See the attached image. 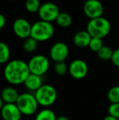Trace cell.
Here are the masks:
<instances>
[{
    "label": "cell",
    "instance_id": "cell-1",
    "mask_svg": "<svg viewBox=\"0 0 119 120\" xmlns=\"http://www.w3.org/2000/svg\"><path fill=\"white\" fill-rule=\"evenodd\" d=\"M29 74L30 71L28 63L18 59L7 62L3 70L5 79L11 85L24 84Z\"/></svg>",
    "mask_w": 119,
    "mask_h": 120
},
{
    "label": "cell",
    "instance_id": "cell-2",
    "mask_svg": "<svg viewBox=\"0 0 119 120\" xmlns=\"http://www.w3.org/2000/svg\"><path fill=\"white\" fill-rule=\"evenodd\" d=\"M87 30L92 38L102 39L109 34L111 30V25L108 20L101 16L90 20L87 26Z\"/></svg>",
    "mask_w": 119,
    "mask_h": 120
},
{
    "label": "cell",
    "instance_id": "cell-3",
    "mask_svg": "<svg viewBox=\"0 0 119 120\" xmlns=\"http://www.w3.org/2000/svg\"><path fill=\"white\" fill-rule=\"evenodd\" d=\"M54 32V26L51 23L40 20L32 25L30 37L38 42H45L52 38Z\"/></svg>",
    "mask_w": 119,
    "mask_h": 120
},
{
    "label": "cell",
    "instance_id": "cell-4",
    "mask_svg": "<svg viewBox=\"0 0 119 120\" xmlns=\"http://www.w3.org/2000/svg\"><path fill=\"white\" fill-rule=\"evenodd\" d=\"M16 104L21 110L22 115L25 116L34 114L39 106L34 94L30 92H25L21 94Z\"/></svg>",
    "mask_w": 119,
    "mask_h": 120
},
{
    "label": "cell",
    "instance_id": "cell-5",
    "mask_svg": "<svg viewBox=\"0 0 119 120\" xmlns=\"http://www.w3.org/2000/svg\"><path fill=\"white\" fill-rule=\"evenodd\" d=\"M33 94L38 105L46 108L52 105L57 99V92L56 88L50 84H43Z\"/></svg>",
    "mask_w": 119,
    "mask_h": 120
},
{
    "label": "cell",
    "instance_id": "cell-6",
    "mask_svg": "<svg viewBox=\"0 0 119 120\" xmlns=\"http://www.w3.org/2000/svg\"><path fill=\"white\" fill-rule=\"evenodd\" d=\"M30 74L43 76L50 68L49 59L44 55H35L28 62Z\"/></svg>",
    "mask_w": 119,
    "mask_h": 120
},
{
    "label": "cell",
    "instance_id": "cell-7",
    "mask_svg": "<svg viewBox=\"0 0 119 120\" xmlns=\"http://www.w3.org/2000/svg\"><path fill=\"white\" fill-rule=\"evenodd\" d=\"M38 13L40 20L51 23L56 21L60 11L57 5L51 2H47V3H44L43 4H42Z\"/></svg>",
    "mask_w": 119,
    "mask_h": 120
},
{
    "label": "cell",
    "instance_id": "cell-8",
    "mask_svg": "<svg viewBox=\"0 0 119 120\" xmlns=\"http://www.w3.org/2000/svg\"><path fill=\"white\" fill-rule=\"evenodd\" d=\"M69 74L75 79H83L88 74V65L82 59L73 60L69 65Z\"/></svg>",
    "mask_w": 119,
    "mask_h": 120
},
{
    "label": "cell",
    "instance_id": "cell-9",
    "mask_svg": "<svg viewBox=\"0 0 119 120\" xmlns=\"http://www.w3.org/2000/svg\"><path fill=\"white\" fill-rule=\"evenodd\" d=\"M69 54V49L68 45L63 42H57L54 43L51 46L49 52L51 59L56 63L65 61L68 58Z\"/></svg>",
    "mask_w": 119,
    "mask_h": 120
},
{
    "label": "cell",
    "instance_id": "cell-10",
    "mask_svg": "<svg viewBox=\"0 0 119 120\" xmlns=\"http://www.w3.org/2000/svg\"><path fill=\"white\" fill-rule=\"evenodd\" d=\"M103 11L104 6L99 0H89L83 5V12L90 20L101 17Z\"/></svg>",
    "mask_w": 119,
    "mask_h": 120
},
{
    "label": "cell",
    "instance_id": "cell-11",
    "mask_svg": "<svg viewBox=\"0 0 119 120\" xmlns=\"http://www.w3.org/2000/svg\"><path fill=\"white\" fill-rule=\"evenodd\" d=\"M13 31L20 38L26 39L31 35L32 25L24 18H18L13 23Z\"/></svg>",
    "mask_w": 119,
    "mask_h": 120
},
{
    "label": "cell",
    "instance_id": "cell-12",
    "mask_svg": "<svg viewBox=\"0 0 119 120\" xmlns=\"http://www.w3.org/2000/svg\"><path fill=\"white\" fill-rule=\"evenodd\" d=\"M1 114L3 120H21L22 117L16 104H5L1 108Z\"/></svg>",
    "mask_w": 119,
    "mask_h": 120
},
{
    "label": "cell",
    "instance_id": "cell-13",
    "mask_svg": "<svg viewBox=\"0 0 119 120\" xmlns=\"http://www.w3.org/2000/svg\"><path fill=\"white\" fill-rule=\"evenodd\" d=\"M92 37L88 33L87 30H80L77 32L73 36V43L76 47L84 48L89 47L90 42Z\"/></svg>",
    "mask_w": 119,
    "mask_h": 120
},
{
    "label": "cell",
    "instance_id": "cell-14",
    "mask_svg": "<svg viewBox=\"0 0 119 120\" xmlns=\"http://www.w3.org/2000/svg\"><path fill=\"white\" fill-rule=\"evenodd\" d=\"M21 94L17 92L16 88L11 87H4L2 91L1 99L6 104H16Z\"/></svg>",
    "mask_w": 119,
    "mask_h": 120
},
{
    "label": "cell",
    "instance_id": "cell-15",
    "mask_svg": "<svg viewBox=\"0 0 119 120\" xmlns=\"http://www.w3.org/2000/svg\"><path fill=\"white\" fill-rule=\"evenodd\" d=\"M24 85L30 92H37L43 85L42 76L30 74L28 76L27 79H26V80L25 81Z\"/></svg>",
    "mask_w": 119,
    "mask_h": 120
},
{
    "label": "cell",
    "instance_id": "cell-16",
    "mask_svg": "<svg viewBox=\"0 0 119 120\" xmlns=\"http://www.w3.org/2000/svg\"><path fill=\"white\" fill-rule=\"evenodd\" d=\"M56 119L57 117L54 111L48 108H45L37 113L34 120H56Z\"/></svg>",
    "mask_w": 119,
    "mask_h": 120
},
{
    "label": "cell",
    "instance_id": "cell-17",
    "mask_svg": "<svg viewBox=\"0 0 119 120\" xmlns=\"http://www.w3.org/2000/svg\"><path fill=\"white\" fill-rule=\"evenodd\" d=\"M56 22L57 23V25L59 26L62 27V28H68L72 25L73 19H72V16L69 13L60 12L59 16L56 19Z\"/></svg>",
    "mask_w": 119,
    "mask_h": 120
},
{
    "label": "cell",
    "instance_id": "cell-18",
    "mask_svg": "<svg viewBox=\"0 0 119 120\" xmlns=\"http://www.w3.org/2000/svg\"><path fill=\"white\" fill-rule=\"evenodd\" d=\"M11 52L7 44L5 43H0V63L7 64L9 62Z\"/></svg>",
    "mask_w": 119,
    "mask_h": 120
},
{
    "label": "cell",
    "instance_id": "cell-19",
    "mask_svg": "<svg viewBox=\"0 0 119 120\" xmlns=\"http://www.w3.org/2000/svg\"><path fill=\"white\" fill-rule=\"evenodd\" d=\"M113 55V51L112 50V48H109L108 46H105V45H104L103 48L97 52V56H98L99 58L102 60H105V61L111 60Z\"/></svg>",
    "mask_w": 119,
    "mask_h": 120
},
{
    "label": "cell",
    "instance_id": "cell-20",
    "mask_svg": "<svg viewBox=\"0 0 119 120\" xmlns=\"http://www.w3.org/2000/svg\"><path fill=\"white\" fill-rule=\"evenodd\" d=\"M38 43L37 40L33 38L32 37L25 39L24 43H23V49L25 52H28V53H32V52H35L37 48H38Z\"/></svg>",
    "mask_w": 119,
    "mask_h": 120
},
{
    "label": "cell",
    "instance_id": "cell-21",
    "mask_svg": "<svg viewBox=\"0 0 119 120\" xmlns=\"http://www.w3.org/2000/svg\"><path fill=\"white\" fill-rule=\"evenodd\" d=\"M42 4L39 0H26L25 3L26 10L30 13L38 12Z\"/></svg>",
    "mask_w": 119,
    "mask_h": 120
},
{
    "label": "cell",
    "instance_id": "cell-22",
    "mask_svg": "<svg viewBox=\"0 0 119 120\" xmlns=\"http://www.w3.org/2000/svg\"><path fill=\"white\" fill-rule=\"evenodd\" d=\"M107 97L110 103H119V86H114L108 90Z\"/></svg>",
    "mask_w": 119,
    "mask_h": 120
},
{
    "label": "cell",
    "instance_id": "cell-23",
    "mask_svg": "<svg viewBox=\"0 0 119 120\" xmlns=\"http://www.w3.org/2000/svg\"><path fill=\"white\" fill-rule=\"evenodd\" d=\"M54 70L57 75L63 76L69 72V65L65 61L57 62L54 65Z\"/></svg>",
    "mask_w": 119,
    "mask_h": 120
},
{
    "label": "cell",
    "instance_id": "cell-24",
    "mask_svg": "<svg viewBox=\"0 0 119 120\" xmlns=\"http://www.w3.org/2000/svg\"><path fill=\"white\" fill-rule=\"evenodd\" d=\"M103 47H104L103 40H102L101 38H92L90 42V44L88 48H89L92 52H95L97 53Z\"/></svg>",
    "mask_w": 119,
    "mask_h": 120
},
{
    "label": "cell",
    "instance_id": "cell-25",
    "mask_svg": "<svg viewBox=\"0 0 119 120\" xmlns=\"http://www.w3.org/2000/svg\"><path fill=\"white\" fill-rule=\"evenodd\" d=\"M108 113L109 115L119 119V103H111L108 108Z\"/></svg>",
    "mask_w": 119,
    "mask_h": 120
},
{
    "label": "cell",
    "instance_id": "cell-26",
    "mask_svg": "<svg viewBox=\"0 0 119 120\" xmlns=\"http://www.w3.org/2000/svg\"><path fill=\"white\" fill-rule=\"evenodd\" d=\"M111 61L115 66L119 68V48L113 51V55Z\"/></svg>",
    "mask_w": 119,
    "mask_h": 120
},
{
    "label": "cell",
    "instance_id": "cell-27",
    "mask_svg": "<svg viewBox=\"0 0 119 120\" xmlns=\"http://www.w3.org/2000/svg\"><path fill=\"white\" fill-rule=\"evenodd\" d=\"M7 23V20L3 15H0V29H3Z\"/></svg>",
    "mask_w": 119,
    "mask_h": 120
},
{
    "label": "cell",
    "instance_id": "cell-28",
    "mask_svg": "<svg viewBox=\"0 0 119 120\" xmlns=\"http://www.w3.org/2000/svg\"><path fill=\"white\" fill-rule=\"evenodd\" d=\"M103 120H118V119H116L115 117H113V116L109 115V114H108L107 116H105V118H104Z\"/></svg>",
    "mask_w": 119,
    "mask_h": 120
},
{
    "label": "cell",
    "instance_id": "cell-29",
    "mask_svg": "<svg viewBox=\"0 0 119 120\" xmlns=\"http://www.w3.org/2000/svg\"><path fill=\"white\" fill-rule=\"evenodd\" d=\"M56 120H70V119H69L68 117H66V116L61 115V116H59V117H57Z\"/></svg>",
    "mask_w": 119,
    "mask_h": 120
},
{
    "label": "cell",
    "instance_id": "cell-30",
    "mask_svg": "<svg viewBox=\"0 0 119 120\" xmlns=\"http://www.w3.org/2000/svg\"><path fill=\"white\" fill-rule=\"evenodd\" d=\"M85 2H87V1H89V0H84Z\"/></svg>",
    "mask_w": 119,
    "mask_h": 120
},
{
    "label": "cell",
    "instance_id": "cell-31",
    "mask_svg": "<svg viewBox=\"0 0 119 120\" xmlns=\"http://www.w3.org/2000/svg\"><path fill=\"white\" fill-rule=\"evenodd\" d=\"M10 1H14V0H10Z\"/></svg>",
    "mask_w": 119,
    "mask_h": 120
},
{
    "label": "cell",
    "instance_id": "cell-32",
    "mask_svg": "<svg viewBox=\"0 0 119 120\" xmlns=\"http://www.w3.org/2000/svg\"><path fill=\"white\" fill-rule=\"evenodd\" d=\"M118 120H119V119H118Z\"/></svg>",
    "mask_w": 119,
    "mask_h": 120
}]
</instances>
